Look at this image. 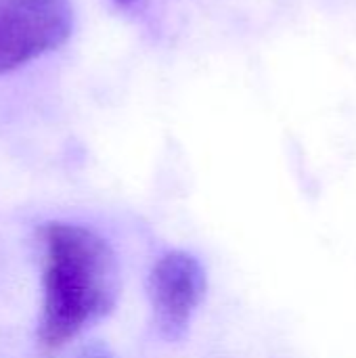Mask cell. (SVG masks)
Segmentation results:
<instances>
[{
	"mask_svg": "<svg viewBox=\"0 0 356 358\" xmlns=\"http://www.w3.org/2000/svg\"><path fill=\"white\" fill-rule=\"evenodd\" d=\"M42 306L38 344L55 352L109 315L120 296L113 248L92 229L48 222L40 229Z\"/></svg>",
	"mask_w": 356,
	"mask_h": 358,
	"instance_id": "1",
	"label": "cell"
},
{
	"mask_svg": "<svg viewBox=\"0 0 356 358\" xmlns=\"http://www.w3.org/2000/svg\"><path fill=\"white\" fill-rule=\"evenodd\" d=\"M71 31V0H0V73L57 50Z\"/></svg>",
	"mask_w": 356,
	"mask_h": 358,
	"instance_id": "2",
	"label": "cell"
},
{
	"mask_svg": "<svg viewBox=\"0 0 356 358\" xmlns=\"http://www.w3.org/2000/svg\"><path fill=\"white\" fill-rule=\"evenodd\" d=\"M206 287V268L193 254L172 250L155 260L149 273V302L155 327L166 340L185 336Z\"/></svg>",
	"mask_w": 356,
	"mask_h": 358,
	"instance_id": "3",
	"label": "cell"
},
{
	"mask_svg": "<svg viewBox=\"0 0 356 358\" xmlns=\"http://www.w3.org/2000/svg\"><path fill=\"white\" fill-rule=\"evenodd\" d=\"M118 4H122V6H126V4H130V2H134V0H115Z\"/></svg>",
	"mask_w": 356,
	"mask_h": 358,
	"instance_id": "4",
	"label": "cell"
}]
</instances>
